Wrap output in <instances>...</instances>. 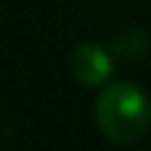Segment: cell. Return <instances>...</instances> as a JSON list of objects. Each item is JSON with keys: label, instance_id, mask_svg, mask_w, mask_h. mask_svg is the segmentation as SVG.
I'll list each match as a JSON object with an SVG mask.
<instances>
[{"label": "cell", "instance_id": "obj_3", "mask_svg": "<svg viewBox=\"0 0 151 151\" xmlns=\"http://www.w3.org/2000/svg\"><path fill=\"white\" fill-rule=\"evenodd\" d=\"M149 48V40L141 29L135 27H127V29H119L114 37H111V48L109 53L114 56V61H122V64H133L138 58H143Z\"/></svg>", "mask_w": 151, "mask_h": 151}, {"label": "cell", "instance_id": "obj_1", "mask_svg": "<svg viewBox=\"0 0 151 151\" xmlns=\"http://www.w3.org/2000/svg\"><path fill=\"white\" fill-rule=\"evenodd\" d=\"M96 125L117 146L141 141L151 127V104L133 82H109L96 96Z\"/></svg>", "mask_w": 151, "mask_h": 151}, {"label": "cell", "instance_id": "obj_2", "mask_svg": "<svg viewBox=\"0 0 151 151\" xmlns=\"http://www.w3.org/2000/svg\"><path fill=\"white\" fill-rule=\"evenodd\" d=\"M69 72H72V77L82 88L101 90L104 85L111 82L114 56L109 53V48H104L98 42H90V40L88 42H80L69 53Z\"/></svg>", "mask_w": 151, "mask_h": 151}]
</instances>
